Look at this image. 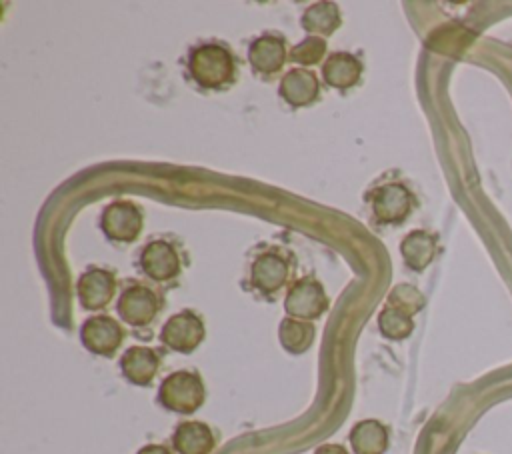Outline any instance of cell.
<instances>
[{
  "label": "cell",
  "instance_id": "obj_17",
  "mask_svg": "<svg viewBox=\"0 0 512 454\" xmlns=\"http://www.w3.org/2000/svg\"><path fill=\"white\" fill-rule=\"evenodd\" d=\"M400 252L404 262L412 270H424L436 256V236L424 230H412L400 242Z\"/></svg>",
  "mask_w": 512,
  "mask_h": 454
},
{
  "label": "cell",
  "instance_id": "obj_4",
  "mask_svg": "<svg viewBox=\"0 0 512 454\" xmlns=\"http://www.w3.org/2000/svg\"><path fill=\"white\" fill-rule=\"evenodd\" d=\"M160 340L170 350L188 354L196 350L204 340V324L198 314L190 310H182L166 320L160 332Z\"/></svg>",
  "mask_w": 512,
  "mask_h": 454
},
{
  "label": "cell",
  "instance_id": "obj_19",
  "mask_svg": "<svg viewBox=\"0 0 512 454\" xmlns=\"http://www.w3.org/2000/svg\"><path fill=\"white\" fill-rule=\"evenodd\" d=\"M340 26V12L338 6L332 2H316L310 8H306L302 16V28L310 34L330 36Z\"/></svg>",
  "mask_w": 512,
  "mask_h": 454
},
{
  "label": "cell",
  "instance_id": "obj_18",
  "mask_svg": "<svg viewBox=\"0 0 512 454\" xmlns=\"http://www.w3.org/2000/svg\"><path fill=\"white\" fill-rule=\"evenodd\" d=\"M350 444L356 454H384L388 448V430L378 420H362L352 428Z\"/></svg>",
  "mask_w": 512,
  "mask_h": 454
},
{
  "label": "cell",
  "instance_id": "obj_5",
  "mask_svg": "<svg viewBox=\"0 0 512 454\" xmlns=\"http://www.w3.org/2000/svg\"><path fill=\"white\" fill-rule=\"evenodd\" d=\"M412 202H414V198H412L410 190L398 182L378 186L370 196L372 214L380 224L402 222L410 214Z\"/></svg>",
  "mask_w": 512,
  "mask_h": 454
},
{
  "label": "cell",
  "instance_id": "obj_21",
  "mask_svg": "<svg viewBox=\"0 0 512 454\" xmlns=\"http://www.w3.org/2000/svg\"><path fill=\"white\" fill-rule=\"evenodd\" d=\"M378 328L390 340H404L406 336L412 334L414 322H412L410 314H406L394 306H386L378 314Z\"/></svg>",
  "mask_w": 512,
  "mask_h": 454
},
{
  "label": "cell",
  "instance_id": "obj_15",
  "mask_svg": "<svg viewBox=\"0 0 512 454\" xmlns=\"http://www.w3.org/2000/svg\"><path fill=\"white\" fill-rule=\"evenodd\" d=\"M172 444L178 454H210L214 450V434L204 422H180L172 434Z\"/></svg>",
  "mask_w": 512,
  "mask_h": 454
},
{
  "label": "cell",
  "instance_id": "obj_14",
  "mask_svg": "<svg viewBox=\"0 0 512 454\" xmlns=\"http://www.w3.org/2000/svg\"><path fill=\"white\" fill-rule=\"evenodd\" d=\"M158 356L152 348L148 346H130L122 358H120V368L122 374L138 386H146L152 382V378L158 372Z\"/></svg>",
  "mask_w": 512,
  "mask_h": 454
},
{
  "label": "cell",
  "instance_id": "obj_10",
  "mask_svg": "<svg viewBox=\"0 0 512 454\" xmlns=\"http://www.w3.org/2000/svg\"><path fill=\"white\" fill-rule=\"evenodd\" d=\"M116 290L112 272L104 268H90L78 280V298L86 310H100L110 304Z\"/></svg>",
  "mask_w": 512,
  "mask_h": 454
},
{
  "label": "cell",
  "instance_id": "obj_12",
  "mask_svg": "<svg viewBox=\"0 0 512 454\" xmlns=\"http://www.w3.org/2000/svg\"><path fill=\"white\" fill-rule=\"evenodd\" d=\"M318 92L320 84L316 74L304 68L288 70V74H284L280 80V96L294 108L312 104L318 98Z\"/></svg>",
  "mask_w": 512,
  "mask_h": 454
},
{
  "label": "cell",
  "instance_id": "obj_9",
  "mask_svg": "<svg viewBox=\"0 0 512 454\" xmlns=\"http://www.w3.org/2000/svg\"><path fill=\"white\" fill-rule=\"evenodd\" d=\"M140 266L148 278L156 282H166L178 276L180 256L172 244L164 240H154L144 246L140 254Z\"/></svg>",
  "mask_w": 512,
  "mask_h": 454
},
{
  "label": "cell",
  "instance_id": "obj_23",
  "mask_svg": "<svg viewBox=\"0 0 512 454\" xmlns=\"http://www.w3.org/2000/svg\"><path fill=\"white\" fill-rule=\"evenodd\" d=\"M324 52H326V42L318 36H310L292 48L290 60L300 62L304 66H312L316 62H320Z\"/></svg>",
  "mask_w": 512,
  "mask_h": 454
},
{
  "label": "cell",
  "instance_id": "obj_13",
  "mask_svg": "<svg viewBox=\"0 0 512 454\" xmlns=\"http://www.w3.org/2000/svg\"><path fill=\"white\" fill-rule=\"evenodd\" d=\"M250 66L260 74H274L286 62V46L278 36H260L248 48Z\"/></svg>",
  "mask_w": 512,
  "mask_h": 454
},
{
  "label": "cell",
  "instance_id": "obj_8",
  "mask_svg": "<svg viewBox=\"0 0 512 454\" xmlns=\"http://www.w3.org/2000/svg\"><path fill=\"white\" fill-rule=\"evenodd\" d=\"M160 308L158 296L140 284L128 286L118 300V314L130 326H146L150 324Z\"/></svg>",
  "mask_w": 512,
  "mask_h": 454
},
{
  "label": "cell",
  "instance_id": "obj_16",
  "mask_svg": "<svg viewBox=\"0 0 512 454\" xmlns=\"http://www.w3.org/2000/svg\"><path fill=\"white\" fill-rule=\"evenodd\" d=\"M360 74H362L360 60L348 52H334L332 56L326 58L322 66V76L326 84L338 90L352 88L360 80Z\"/></svg>",
  "mask_w": 512,
  "mask_h": 454
},
{
  "label": "cell",
  "instance_id": "obj_3",
  "mask_svg": "<svg viewBox=\"0 0 512 454\" xmlns=\"http://www.w3.org/2000/svg\"><path fill=\"white\" fill-rule=\"evenodd\" d=\"M328 308V296L320 282L314 278H302L292 284L286 294L284 310L290 318L298 320H314L322 316Z\"/></svg>",
  "mask_w": 512,
  "mask_h": 454
},
{
  "label": "cell",
  "instance_id": "obj_7",
  "mask_svg": "<svg viewBox=\"0 0 512 454\" xmlns=\"http://www.w3.org/2000/svg\"><path fill=\"white\" fill-rule=\"evenodd\" d=\"M124 332L120 324L110 316H92L80 328V340L92 354L112 356L122 344Z\"/></svg>",
  "mask_w": 512,
  "mask_h": 454
},
{
  "label": "cell",
  "instance_id": "obj_1",
  "mask_svg": "<svg viewBox=\"0 0 512 454\" xmlns=\"http://www.w3.org/2000/svg\"><path fill=\"white\" fill-rule=\"evenodd\" d=\"M190 76L202 88H220L234 78V58L220 44H200L190 52Z\"/></svg>",
  "mask_w": 512,
  "mask_h": 454
},
{
  "label": "cell",
  "instance_id": "obj_22",
  "mask_svg": "<svg viewBox=\"0 0 512 454\" xmlns=\"http://www.w3.org/2000/svg\"><path fill=\"white\" fill-rule=\"evenodd\" d=\"M388 306H394L406 314H416L418 310H422L424 306V296L410 284H400L396 288H392L390 296H388Z\"/></svg>",
  "mask_w": 512,
  "mask_h": 454
},
{
  "label": "cell",
  "instance_id": "obj_25",
  "mask_svg": "<svg viewBox=\"0 0 512 454\" xmlns=\"http://www.w3.org/2000/svg\"><path fill=\"white\" fill-rule=\"evenodd\" d=\"M314 454H348L340 444H324Z\"/></svg>",
  "mask_w": 512,
  "mask_h": 454
},
{
  "label": "cell",
  "instance_id": "obj_11",
  "mask_svg": "<svg viewBox=\"0 0 512 454\" xmlns=\"http://www.w3.org/2000/svg\"><path fill=\"white\" fill-rule=\"evenodd\" d=\"M288 274V262L278 252H264L252 264L250 282L262 294H274L286 284Z\"/></svg>",
  "mask_w": 512,
  "mask_h": 454
},
{
  "label": "cell",
  "instance_id": "obj_20",
  "mask_svg": "<svg viewBox=\"0 0 512 454\" xmlns=\"http://www.w3.org/2000/svg\"><path fill=\"white\" fill-rule=\"evenodd\" d=\"M314 334V326L308 320L298 318H284L278 328L280 344L284 346V350L292 354L306 352L314 342Z\"/></svg>",
  "mask_w": 512,
  "mask_h": 454
},
{
  "label": "cell",
  "instance_id": "obj_2",
  "mask_svg": "<svg viewBox=\"0 0 512 454\" xmlns=\"http://www.w3.org/2000/svg\"><path fill=\"white\" fill-rule=\"evenodd\" d=\"M204 384L196 372L178 370L168 374L158 390V400L166 410L178 414H192L204 402Z\"/></svg>",
  "mask_w": 512,
  "mask_h": 454
},
{
  "label": "cell",
  "instance_id": "obj_24",
  "mask_svg": "<svg viewBox=\"0 0 512 454\" xmlns=\"http://www.w3.org/2000/svg\"><path fill=\"white\" fill-rule=\"evenodd\" d=\"M136 454H170V450L162 444H148V446H142Z\"/></svg>",
  "mask_w": 512,
  "mask_h": 454
},
{
  "label": "cell",
  "instance_id": "obj_6",
  "mask_svg": "<svg viewBox=\"0 0 512 454\" xmlns=\"http://www.w3.org/2000/svg\"><path fill=\"white\" fill-rule=\"evenodd\" d=\"M100 226L110 240L132 242L142 230V212L132 202H112L104 208Z\"/></svg>",
  "mask_w": 512,
  "mask_h": 454
}]
</instances>
